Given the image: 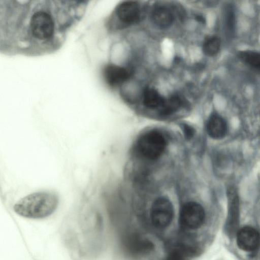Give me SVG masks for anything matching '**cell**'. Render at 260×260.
<instances>
[{
	"instance_id": "cell-1",
	"label": "cell",
	"mask_w": 260,
	"mask_h": 260,
	"mask_svg": "<svg viewBox=\"0 0 260 260\" xmlns=\"http://www.w3.org/2000/svg\"><path fill=\"white\" fill-rule=\"evenodd\" d=\"M58 196L50 191H39L23 197L14 206L16 213L23 217L41 219L51 215L58 205Z\"/></svg>"
},
{
	"instance_id": "cell-2",
	"label": "cell",
	"mask_w": 260,
	"mask_h": 260,
	"mask_svg": "<svg viewBox=\"0 0 260 260\" xmlns=\"http://www.w3.org/2000/svg\"><path fill=\"white\" fill-rule=\"evenodd\" d=\"M167 141L159 131L151 129L140 134L132 147L133 155L147 160L158 159L164 152Z\"/></svg>"
},
{
	"instance_id": "cell-3",
	"label": "cell",
	"mask_w": 260,
	"mask_h": 260,
	"mask_svg": "<svg viewBox=\"0 0 260 260\" xmlns=\"http://www.w3.org/2000/svg\"><path fill=\"white\" fill-rule=\"evenodd\" d=\"M173 216V207L168 198L160 197L153 201L150 210V219L154 226L167 228L171 223Z\"/></svg>"
},
{
	"instance_id": "cell-4",
	"label": "cell",
	"mask_w": 260,
	"mask_h": 260,
	"mask_svg": "<svg viewBox=\"0 0 260 260\" xmlns=\"http://www.w3.org/2000/svg\"><path fill=\"white\" fill-rule=\"evenodd\" d=\"M205 213L203 207L199 203L189 202L182 206L179 216L181 225L188 230H196L203 224Z\"/></svg>"
},
{
	"instance_id": "cell-5",
	"label": "cell",
	"mask_w": 260,
	"mask_h": 260,
	"mask_svg": "<svg viewBox=\"0 0 260 260\" xmlns=\"http://www.w3.org/2000/svg\"><path fill=\"white\" fill-rule=\"evenodd\" d=\"M31 28L35 37L40 40L50 38L54 31V23L51 17L44 12L35 13L31 19Z\"/></svg>"
},
{
	"instance_id": "cell-6",
	"label": "cell",
	"mask_w": 260,
	"mask_h": 260,
	"mask_svg": "<svg viewBox=\"0 0 260 260\" xmlns=\"http://www.w3.org/2000/svg\"><path fill=\"white\" fill-rule=\"evenodd\" d=\"M228 212L224 230L226 235L232 238L238 231L240 213L239 200L235 192L231 190L229 193Z\"/></svg>"
},
{
	"instance_id": "cell-7",
	"label": "cell",
	"mask_w": 260,
	"mask_h": 260,
	"mask_svg": "<svg viewBox=\"0 0 260 260\" xmlns=\"http://www.w3.org/2000/svg\"><path fill=\"white\" fill-rule=\"evenodd\" d=\"M236 235L237 244L240 249L252 252L258 248L259 233L254 228L250 226H245L238 230Z\"/></svg>"
},
{
	"instance_id": "cell-8",
	"label": "cell",
	"mask_w": 260,
	"mask_h": 260,
	"mask_svg": "<svg viewBox=\"0 0 260 260\" xmlns=\"http://www.w3.org/2000/svg\"><path fill=\"white\" fill-rule=\"evenodd\" d=\"M132 71L125 67L109 64L104 68L103 75L108 85L114 87L126 81L131 76Z\"/></svg>"
},
{
	"instance_id": "cell-9",
	"label": "cell",
	"mask_w": 260,
	"mask_h": 260,
	"mask_svg": "<svg viewBox=\"0 0 260 260\" xmlns=\"http://www.w3.org/2000/svg\"><path fill=\"white\" fill-rule=\"evenodd\" d=\"M116 14L119 20L126 24L136 23L141 17L140 6L135 1H125L120 4L117 8Z\"/></svg>"
},
{
	"instance_id": "cell-10",
	"label": "cell",
	"mask_w": 260,
	"mask_h": 260,
	"mask_svg": "<svg viewBox=\"0 0 260 260\" xmlns=\"http://www.w3.org/2000/svg\"><path fill=\"white\" fill-rule=\"evenodd\" d=\"M207 132L214 139H221L225 136L228 125L224 118L217 113L210 116L206 125Z\"/></svg>"
},
{
	"instance_id": "cell-11",
	"label": "cell",
	"mask_w": 260,
	"mask_h": 260,
	"mask_svg": "<svg viewBox=\"0 0 260 260\" xmlns=\"http://www.w3.org/2000/svg\"><path fill=\"white\" fill-rule=\"evenodd\" d=\"M151 15L154 23L161 28L169 27L174 21L173 13L169 8L164 5L154 6Z\"/></svg>"
},
{
	"instance_id": "cell-12",
	"label": "cell",
	"mask_w": 260,
	"mask_h": 260,
	"mask_svg": "<svg viewBox=\"0 0 260 260\" xmlns=\"http://www.w3.org/2000/svg\"><path fill=\"white\" fill-rule=\"evenodd\" d=\"M165 99L158 91L151 87H146L143 92L142 105L147 110H157L162 106Z\"/></svg>"
},
{
	"instance_id": "cell-13",
	"label": "cell",
	"mask_w": 260,
	"mask_h": 260,
	"mask_svg": "<svg viewBox=\"0 0 260 260\" xmlns=\"http://www.w3.org/2000/svg\"><path fill=\"white\" fill-rule=\"evenodd\" d=\"M236 18V12L233 5H226L223 11V27L225 36L228 39H232L235 36Z\"/></svg>"
},
{
	"instance_id": "cell-14",
	"label": "cell",
	"mask_w": 260,
	"mask_h": 260,
	"mask_svg": "<svg viewBox=\"0 0 260 260\" xmlns=\"http://www.w3.org/2000/svg\"><path fill=\"white\" fill-rule=\"evenodd\" d=\"M183 101L178 95L171 96L165 101L157 111V114L160 116H169L177 111L182 106Z\"/></svg>"
},
{
	"instance_id": "cell-15",
	"label": "cell",
	"mask_w": 260,
	"mask_h": 260,
	"mask_svg": "<svg viewBox=\"0 0 260 260\" xmlns=\"http://www.w3.org/2000/svg\"><path fill=\"white\" fill-rule=\"evenodd\" d=\"M239 58L253 69L259 71L260 69V54L253 50H243L238 54Z\"/></svg>"
},
{
	"instance_id": "cell-16",
	"label": "cell",
	"mask_w": 260,
	"mask_h": 260,
	"mask_svg": "<svg viewBox=\"0 0 260 260\" xmlns=\"http://www.w3.org/2000/svg\"><path fill=\"white\" fill-rule=\"evenodd\" d=\"M221 46L220 39L216 36L207 37L202 45L203 53L208 56H214L219 52Z\"/></svg>"
},
{
	"instance_id": "cell-17",
	"label": "cell",
	"mask_w": 260,
	"mask_h": 260,
	"mask_svg": "<svg viewBox=\"0 0 260 260\" xmlns=\"http://www.w3.org/2000/svg\"><path fill=\"white\" fill-rule=\"evenodd\" d=\"M186 250L184 249H176L170 252L166 260H186Z\"/></svg>"
},
{
	"instance_id": "cell-18",
	"label": "cell",
	"mask_w": 260,
	"mask_h": 260,
	"mask_svg": "<svg viewBox=\"0 0 260 260\" xmlns=\"http://www.w3.org/2000/svg\"><path fill=\"white\" fill-rule=\"evenodd\" d=\"M181 128L186 140H189L193 137L195 134V129L192 126L185 123L182 125Z\"/></svg>"
},
{
	"instance_id": "cell-19",
	"label": "cell",
	"mask_w": 260,
	"mask_h": 260,
	"mask_svg": "<svg viewBox=\"0 0 260 260\" xmlns=\"http://www.w3.org/2000/svg\"><path fill=\"white\" fill-rule=\"evenodd\" d=\"M194 19L198 22L205 24L206 23V19L205 17L202 14H196L194 15Z\"/></svg>"
}]
</instances>
